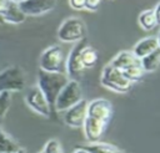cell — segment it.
<instances>
[{
  "label": "cell",
  "mask_w": 160,
  "mask_h": 153,
  "mask_svg": "<svg viewBox=\"0 0 160 153\" xmlns=\"http://www.w3.org/2000/svg\"><path fill=\"white\" fill-rule=\"evenodd\" d=\"M100 82L104 87L118 92V93H126L131 90L132 83L129 82L121 73V71L114 68L111 65H106L102 68Z\"/></svg>",
  "instance_id": "5"
},
{
  "label": "cell",
  "mask_w": 160,
  "mask_h": 153,
  "mask_svg": "<svg viewBox=\"0 0 160 153\" xmlns=\"http://www.w3.org/2000/svg\"><path fill=\"white\" fill-rule=\"evenodd\" d=\"M82 149H85L88 153H126L121 149H119L118 147L112 146V144H108V143H89V144H84V146H78Z\"/></svg>",
  "instance_id": "17"
},
{
  "label": "cell",
  "mask_w": 160,
  "mask_h": 153,
  "mask_svg": "<svg viewBox=\"0 0 160 153\" xmlns=\"http://www.w3.org/2000/svg\"><path fill=\"white\" fill-rule=\"evenodd\" d=\"M121 73H122V76H124L129 82H131V83H132V82L141 81V80L144 78V75H145L144 70L141 68V66H140L139 63H138V65H132V66H130V67L122 70Z\"/></svg>",
  "instance_id": "21"
},
{
  "label": "cell",
  "mask_w": 160,
  "mask_h": 153,
  "mask_svg": "<svg viewBox=\"0 0 160 153\" xmlns=\"http://www.w3.org/2000/svg\"><path fill=\"white\" fill-rule=\"evenodd\" d=\"M112 114L111 102L105 98H98L88 103V117L95 118L102 123H108Z\"/></svg>",
  "instance_id": "11"
},
{
  "label": "cell",
  "mask_w": 160,
  "mask_h": 153,
  "mask_svg": "<svg viewBox=\"0 0 160 153\" xmlns=\"http://www.w3.org/2000/svg\"><path fill=\"white\" fill-rule=\"evenodd\" d=\"M40 70L52 73H65V55L59 45H52L41 53Z\"/></svg>",
  "instance_id": "2"
},
{
  "label": "cell",
  "mask_w": 160,
  "mask_h": 153,
  "mask_svg": "<svg viewBox=\"0 0 160 153\" xmlns=\"http://www.w3.org/2000/svg\"><path fill=\"white\" fill-rule=\"evenodd\" d=\"M159 10H160V4H156V6L154 9L145 10V11H142L140 14V16H139V24H140V26L144 30L151 31V30H154L159 25V22H160Z\"/></svg>",
  "instance_id": "15"
},
{
  "label": "cell",
  "mask_w": 160,
  "mask_h": 153,
  "mask_svg": "<svg viewBox=\"0 0 160 153\" xmlns=\"http://www.w3.org/2000/svg\"><path fill=\"white\" fill-rule=\"evenodd\" d=\"M42 153H62L61 144L58 139H50L46 142Z\"/></svg>",
  "instance_id": "23"
},
{
  "label": "cell",
  "mask_w": 160,
  "mask_h": 153,
  "mask_svg": "<svg viewBox=\"0 0 160 153\" xmlns=\"http://www.w3.org/2000/svg\"><path fill=\"white\" fill-rule=\"evenodd\" d=\"M15 153H26V149H25V148H19Z\"/></svg>",
  "instance_id": "28"
},
{
  "label": "cell",
  "mask_w": 160,
  "mask_h": 153,
  "mask_svg": "<svg viewBox=\"0 0 160 153\" xmlns=\"http://www.w3.org/2000/svg\"><path fill=\"white\" fill-rule=\"evenodd\" d=\"M82 100V90L79 81L69 80L68 83L59 92L54 107L56 111H66Z\"/></svg>",
  "instance_id": "3"
},
{
  "label": "cell",
  "mask_w": 160,
  "mask_h": 153,
  "mask_svg": "<svg viewBox=\"0 0 160 153\" xmlns=\"http://www.w3.org/2000/svg\"><path fill=\"white\" fill-rule=\"evenodd\" d=\"M25 102L38 114H40L42 117H50L51 116L52 108L38 86H32L28 90V92L25 95Z\"/></svg>",
  "instance_id": "8"
},
{
  "label": "cell",
  "mask_w": 160,
  "mask_h": 153,
  "mask_svg": "<svg viewBox=\"0 0 160 153\" xmlns=\"http://www.w3.org/2000/svg\"><path fill=\"white\" fill-rule=\"evenodd\" d=\"M101 5L100 0H85L84 1V9H88L90 11H96Z\"/></svg>",
  "instance_id": "24"
},
{
  "label": "cell",
  "mask_w": 160,
  "mask_h": 153,
  "mask_svg": "<svg viewBox=\"0 0 160 153\" xmlns=\"http://www.w3.org/2000/svg\"><path fill=\"white\" fill-rule=\"evenodd\" d=\"M26 16L21 12L18 6V1H6L4 10L0 12V22L1 24H12L18 25L24 22Z\"/></svg>",
  "instance_id": "12"
},
{
  "label": "cell",
  "mask_w": 160,
  "mask_h": 153,
  "mask_svg": "<svg viewBox=\"0 0 160 153\" xmlns=\"http://www.w3.org/2000/svg\"><path fill=\"white\" fill-rule=\"evenodd\" d=\"M19 148L18 143L0 128V153H15Z\"/></svg>",
  "instance_id": "20"
},
{
  "label": "cell",
  "mask_w": 160,
  "mask_h": 153,
  "mask_svg": "<svg viewBox=\"0 0 160 153\" xmlns=\"http://www.w3.org/2000/svg\"><path fill=\"white\" fill-rule=\"evenodd\" d=\"M158 50H160L159 39L156 36H149V37H144L140 41H138L131 52L138 60H140Z\"/></svg>",
  "instance_id": "13"
},
{
  "label": "cell",
  "mask_w": 160,
  "mask_h": 153,
  "mask_svg": "<svg viewBox=\"0 0 160 153\" xmlns=\"http://www.w3.org/2000/svg\"><path fill=\"white\" fill-rule=\"evenodd\" d=\"M58 37L62 42L76 44L86 37V25L79 17H69L60 25Z\"/></svg>",
  "instance_id": "4"
},
{
  "label": "cell",
  "mask_w": 160,
  "mask_h": 153,
  "mask_svg": "<svg viewBox=\"0 0 160 153\" xmlns=\"http://www.w3.org/2000/svg\"><path fill=\"white\" fill-rule=\"evenodd\" d=\"M18 6L21 12L28 16H40L51 11L56 6V1L52 0H21L18 1Z\"/></svg>",
  "instance_id": "9"
},
{
  "label": "cell",
  "mask_w": 160,
  "mask_h": 153,
  "mask_svg": "<svg viewBox=\"0 0 160 153\" xmlns=\"http://www.w3.org/2000/svg\"><path fill=\"white\" fill-rule=\"evenodd\" d=\"M160 63V50L142 57L139 60V65L144 70V72H152L156 71Z\"/></svg>",
  "instance_id": "19"
},
{
  "label": "cell",
  "mask_w": 160,
  "mask_h": 153,
  "mask_svg": "<svg viewBox=\"0 0 160 153\" xmlns=\"http://www.w3.org/2000/svg\"><path fill=\"white\" fill-rule=\"evenodd\" d=\"M11 104V93L10 92H0V124L2 123L9 108Z\"/></svg>",
  "instance_id": "22"
},
{
  "label": "cell",
  "mask_w": 160,
  "mask_h": 153,
  "mask_svg": "<svg viewBox=\"0 0 160 153\" xmlns=\"http://www.w3.org/2000/svg\"><path fill=\"white\" fill-rule=\"evenodd\" d=\"M25 87V76L20 67L10 66L0 72V92H19Z\"/></svg>",
  "instance_id": "6"
},
{
  "label": "cell",
  "mask_w": 160,
  "mask_h": 153,
  "mask_svg": "<svg viewBox=\"0 0 160 153\" xmlns=\"http://www.w3.org/2000/svg\"><path fill=\"white\" fill-rule=\"evenodd\" d=\"M74 153H88L85 149H82V148H80V147H76V149L74 151Z\"/></svg>",
  "instance_id": "26"
},
{
  "label": "cell",
  "mask_w": 160,
  "mask_h": 153,
  "mask_svg": "<svg viewBox=\"0 0 160 153\" xmlns=\"http://www.w3.org/2000/svg\"><path fill=\"white\" fill-rule=\"evenodd\" d=\"M84 1L85 0H70L69 1V5L74 10H82L84 9Z\"/></svg>",
  "instance_id": "25"
},
{
  "label": "cell",
  "mask_w": 160,
  "mask_h": 153,
  "mask_svg": "<svg viewBox=\"0 0 160 153\" xmlns=\"http://www.w3.org/2000/svg\"><path fill=\"white\" fill-rule=\"evenodd\" d=\"M138 63H139V60L132 55L131 51H120L109 65H111L114 68H116L119 71H122V70H125L132 65H138Z\"/></svg>",
  "instance_id": "16"
},
{
  "label": "cell",
  "mask_w": 160,
  "mask_h": 153,
  "mask_svg": "<svg viewBox=\"0 0 160 153\" xmlns=\"http://www.w3.org/2000/svg\"><path fill=\"white\" fill-rule=\"evenodd\" d=\"M86 45H89V44H88L86 39H84V40L76 42V44L72 46V49L70 50L69 56H68L66 62H65V70H66V73H68L66 76L69 77V80H75V81H78L76 78L80 77L81 73L84 72L85 68H84L82 65H81L80 52H81V50H82Z\"/></svg>",
  "instance_id": "7"
},
{
  "label": "cell",
  "mask_w": 160,
  "mask_h": 153,
  "mask_svg": "<svg viewBox=\"0 0 160 153\" xmlns=\"http://www.w3.org/2000/svg\"><path fill=\"white\" fill-rule=\"evenodd\" d=\"M40 153H42V152H40Z\"/></svg>",
  "instance_id": "29"
},
{
  "label": "cell",
  "mask_w": 160,
  "mask_h": 153,
  "mask_svg": "<svg viewBox=\"0 0 160 153\" xmlns=\"http://www.w3.org/2000/svg\"><path fill=\"white\" fill-rule=\"evenodd\" d=\"M106 124L91 118V117H86L84 124H82V129H84V134L85 138L89 141V143H96L100 141L104 131H105Z\"/></svg>",
  "instance_id": "14"
},
{
  "label": "cell",
  "mask_w": 160,
  "mask_h": 153,
  "mask_svg": "<svg viewBox=\"0 0 160 153\" xmlns=\"http://www.w3.org/2000/svg\"><path fill=\"white\" fill-rule=\"evenodd\" d=\"M98 58H99L98 51L90 45H86L80 52V60H81V65H82L84 68L94 67V65L96 63Z\"/></svg>",
  "instance_id": "18"
},
{
  "label": "cell",
  "mask_w": 160,
  "mask_h": 153,
  "mask_svg": "<svg viewBox=\"0 0 160 153\" xmlns=\"http://www.w3.org/2000/svg\"><path fill=\"white\" fill-rule=\"evenodd\" d=\"M5 5H6V1H5V0H0V12L4 10Z\"/></svg>",
  "instance_id": "27"
},
{
  "label": "cell",
  "mask_w": 160,
  "mask_h": 153,
  "mask_svg": "<svg viewBox=\"0 0 160 153\" xmlns=\"http://www.w3.org/2000/svg\"><path fill=\"white\" fill-rule=\"evenodd\" d=\"M68 81H69V77L66 76V73H52V72H45L42 70H39L36 86L46 97L51 108L54 107V103L59 92L68 83Z\"/></svg>",
  "instance_id": "1"
},
{
  "label": "cell",
  "mask_w": 160,
  "mask_h": 153,
  "mask_svg": "<svg viewBox=\"0 0 160 153\" xmlns=\"http://www.w3.org/2000/svg\"><path fill=\"white\" fill-rule=\"evenodd\" d=\"M88 103L89 102L82 98L80 102H78L76 104L66 109L64 114V122L69 127H74V128L82 127L88 117Z\"/></svg>",
  "instance_id": "10"
}]
</instances>
